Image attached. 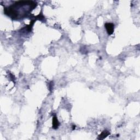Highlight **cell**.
I'll return each mask as SVG.
<instances>
[{
    "instance_id": "1",
    "label": "cell",
    "mask_w": 140,
    "mask_h": 140,
    "mask_svg": "<svg viewBox=\"0 0 140 140\" xmlns=\"http://www.w3.org/2000/svg\"><path fill=\"white\" fill-rule=\"evenodd\" d=\"M104 26H105V28L109 35H111L112 34H113L114 29V25L113 24L106 23L105 25H104Z\"/></svg>"
},
{
    "instance_id": "2",
    "label": "cell",
    "mask_w": 140,
    "mask_h": 140,
    "mask_svg": "<svg viewBox=\"0 0 140 140\" xmlns=\"http://www.w3.org/2000/svg\"><path fill=\"white\" fill-rule=\"evenodd\" d=\"M53 122V128L54 129H57L58 128L60 123L57 117L54 116L53 118V122Z\"/></svg>"
},
{
    "instance_id": "3",
    "label": "cell",
    "mask_w": 140,
    "mask_h": 140,
    "mask_svg": "<svg viewBox=\"0 0 140 140\" xmlns=\"http://www.w3.org/2000/svg\"><path fill=\"white\" fill-rule=\"evenodd\" d=\"M110 134V132L107 131V130H104L100 135L99 136L98 139L99 140H104Z\"/></svg>"
}]
</instances>
